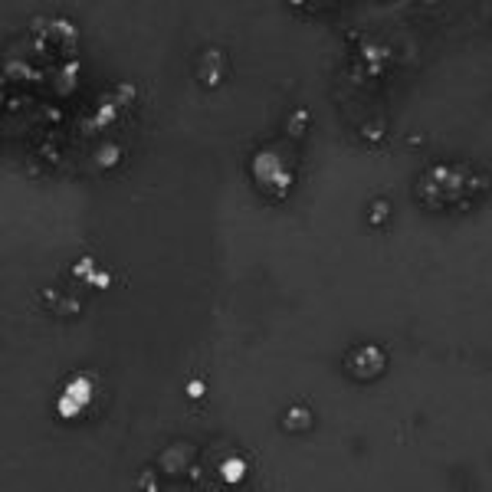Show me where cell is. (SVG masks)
I'll list each match as a JSON object with an SVG mask.
<instances>
[{
  "instance_id": "obj_1",
  "label": "cell",
  "mask_w": 492,
  "mask_h": 492,
  "mask_svg": "<svg viewBox=\"0 0 492 492\" xmlns=\"http://www.w3.org/2000/svg\"><path fill=\"white\" fill-rule=\"evenodd\" d=\"M479 188V181L473 178V171L463 168V164H440V168L427 171L421 181H417V200L430 210H443V207L457 204L459 197H469Z\"/></svg>"
},
{
  "instance_id": "obj_2",
  "label": "cell",
  "mask_w": 492,
  "mask_h": 492,
  "mask_svg": "<svg viewBox=\"0 0 492 492\" xmlns=\"http://www.w3.org/2000/svg\"><path fill=\"white\" fill-rule=\"evenodd\" d=\"M345 367V374L351 381H358V384H371L377 377H384L387 371V351L381 345H358V348H351L341 361Z\"/></svg>"
},
{
  "instance_id": "obj_3",
  "label": "cell",
  "mask_w": 492,
  "mask_h": 492,
  "mask_svg": "<svg viewBox=\"0 0 492 492\" xmlns=\"http://www.w3.org/2000/svg\"><path fill=\"white\" fill-rule=\"evenodd\" d=\"M224 72H227V56L220 53V50H204V53H200V63H197V82H200L204 89L220 86Z\"/></svg>"
},
{
  "instance_id": "obj_4",
  "label": "cell",
  "mask_w": 492,
  "mask_h": 492,
  "mask_svg": "<svg viewBox=\"0 0 492 492\" xmlns=\"http://www.w3.org/2000/svg\"><path fill=\"white\" fill-rule=\"evenodd\" d=\"M315 427V413L305 407V404H292L286 413H282V430L286 433H309Z\"/></svg>"
},
{
  "instance_id": "obj_5",
  "label": "cell",
  "mask_w": 492,
  "mask_h": 492,
  "mask_svg": "<svg viewBox=\"0 0 492 492\" xmlns=\"http://www.w3.org/2000/svg\"><path fill=\"white\" fill-rule=\"evenodd\" d=\"M89 397H92V384L86 387V381H79V384H69L66 397H59V413L72 417V413L79 411L82 404H89Z\"/></svg>"
},
{
  "instance_id": "obj_6",
  "label": "cell",
  "mask_w": 492,
  "mask_h": 492,
  "mask_svg": "<svg viewBox=\"0 0 492 492\" xmlns=\"http://www.w3.org/2000/svg\"><path fill=\"white\" fill-rule=\"evenodd\" d=\"M387 217H391V200H387V197H377L374 204H371V210H367V224L381 227V224H387Z\"/></svg>"
},
{
  "instance_id": "obj_7",
  "label": "cell",
  "mask_w": 492,
  "mask_h": 492,
  "mask_svg": "<svg viewBox=\"0 0 492 492\" xmlns=\"http://www.w3.org/2000/svg\"><path fill=\"white\" fill-rule=\"evenodd\" d=\"M305 125H309V112L305 108H299V112H292V122H289V135H302L305 132Z\"/></svg>"
},
{
  "instance_id": "obj_8",
  "label": "cell",
  "mask_w": 492,
  "mask_h": 492,
  "mask_svg": "<svg viewBox=\"0 0 492 492\" xmlns=\"http://www.w3.org/2000/svg\"><path fill=\"white\" fill-rule=\"evenodd\" d=\"M381 135H384V125H381V122H371V125L361 128V138H367V142H381Z\"/></svg>"
},
{
  "instance_id": "obj_9",
  "label": "cell",
  "mask_w": 492,
  "mask_h": 492,
  "mask_svg": "<svg viewBox=\"0 0 492 492\" xmlns=\"http://www.w3.org/2000/svg\"><path fill=\"white\" fill-rule=\"evenodd\" d=\"M204 391H207V384H204V381H190V384H188V397H190V401H197V397H204Z\"/></svg>"
},
{
  "instance_id": "obj_10",
  "label": "cell",
  "mask_w": 492,
  "mask_h": 492,
  "mask_svg": "<svg viewBox=\"0 0 492 492\" xmlns=\"http://www.w3.org/2000/svg\"><path fill=\"white\" fill-rule=\"evenodd\" d=\"M142 486H144V489H154V476H151V473H144V476H142Z\"/></svg>"
}]
</instances>
